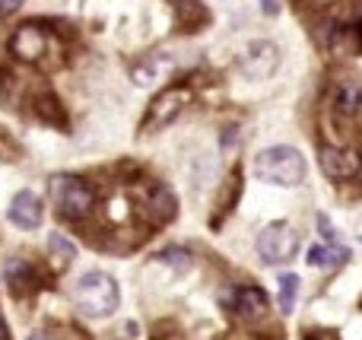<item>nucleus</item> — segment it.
I'll return each mask as SVG.
<instances>
[{
	"instance_id": "obj_19",
	"label": "nucleus",
	"mask_w": 362,
	"mask_h": 340,
	"mask_svg": "<svg viewBox=\"0 0 362 340\" xmlns=\"http://www.w3.org/2000/svg\"><path fill=\"white\" fill-rule=\"evenodd\" d=\"M16 156H19V146L0 131V159H16Z\"/></svg>"
},
{
	"instance_id": "obj_1",
	"label": "nucleus",
	"mask_w": 362,
	"mask_h": 340,
	"mask_svg": "<svg viewBox=\"0 0 362 340\" xmlns=\"http://www.w3.org/2000/svg\"><path fill=\"white\" fill-rule=\"evenodd\" d=\"M118 283L112 274L105 271H89L80 277V283L74 286V305L80 315L86 318H108L118 312Z\"/></svg>"
},
{
	"instance_id": "obj_8",
	"label": "nucleus",
	"mask_w": 362,
	"mask_h": 340,
	"mask_svg": "<svg viewBox=\"0 0 362 340\" xmlns=\"http://www.w3.org/2000/svg\"><path fill=\"white\" fill-rule=\"evenodd\" d=\"M6 216H10V223L16 229H23V233H32V229L42 226L45 207H42V201H38V194H32V191H19V194L10 201V210H6Z\"/></svg>"
},
{
	"instance_id": "obj_17",
	"label": "nucleus",
	"mask_w": 362,
	"mask_h": 340,
	"mask_svg": "<svg viewBox=\"0 0 362 340\" xmlns=\"http://www.w3.org/2000/svg\"><path fill=\"white\" fill-rule=\"evenodd\" d=\"M156 261H165V264H169L172 271L187 274V271H191V264H194V254L187 252V248H165V252L159 254Z\"/></svg>"
},
{
	"instance_id": "obj_15",
	"label": "nucleus",
	"mask_w": 362,
	"mask_h": 340,
	"mask_svg": "<svg viewBox=\"0 0 362 340\" xmlns=\"http://www.w3.org/2000/svg\"><path fill=\"white\" fill-rule=\"evenodd\" d=\"M48 252H51V258H54V267H57V271H61V267H67V261L76 258L74 242H67L61 233H51V235H48Z\"/></svg>"
},
{
	"instance_id": "obj_6",
	"label": "nucleus",
	"mask_w": 362,
	"mask_h": 340,
	"mask_svg": "<svg viewBox=\"0 0 362 340\" xmlns=\"http://www.w3.org/2000/svg\"><path fill=\"white\" fill-rule=\"evenodd\" d=\"M187 99H191V93L187 89H163V93L156 95V99L150 102V115H146L144 121V131H163V127H169L172 121L181 115V108L187 105Z\"/></svg>"
},
{
	"instance_id": "obj_27",
	"label": "nucleus",
	"mask_w": 362,
	"mask_h": 340,
	"mask_svg": "<svg viewBox=\"0 0 362 340\" xmlns=\"http://www.w3.org/2000/svg\"><path fill=\"white\" fill-rule=\"evenodd\" d=\"M29 340H48V337H45V334H32Z\"/></svg>"
},
{
	"instance_id": "obj_7",
	"label": "nucleus",
	"mask_w": 362,
	"mask_h": 340,
	"mask_svg": "<svg viewBox=\"0 0 362 340\" xmlns=\"http://www.w3.org/2000/svg\"><path fill=\"white\" fill-rule=\"evenodd\" d=\"M10 51L19 61H42L48 54V32L38 23H25L23 29H16V35L10 38Z\"/></svg>"
},
{
	"instance_id": "obj_25",
	"label": "nucleus",
	"mask_w": 362,
	"mask_h": 340,
	"mask_svg": "<svg viewBox=\"0 0 362 340\" xmlns=\"http://www.w3.org/2000/svg\"><path fill=\"white\" fill-rule=\"evenodd\" d=\"M0 340H10V328H6L4 318H0Z\"/></svg>"
},
{
	"instance_id": "obj_26",
	"label": "nucleus",
	"mask_w": 362,
	"mask_h": 340,
	"mask_svg": "<svg viewBox=\"0 0 362 340\" xmlns=\"http://www.w3.org/2000/svg\"><path fill=\"white\" fill-rule=\"evenodd\" d=\"M153 334H156V331H153ZM156 340H181V337H178V331H175V334H172V337H163V334H156Z\"/></svg>"
},
{
	"instance_id": "obj_22",
	"label": "nucleus",
	"mask_w": 362,
	"mask_h": 340,
	"mask_svg": "<svg viewBox=\"0 0 362 340\" xmlns=\"http://www.w3.org/2000/svg\"><path fill=\"white\" fill-rule=\"evenodd\" d=\"M302 340H337V334H331V331H308Z\"/></svg>"
},
{
	"instance_id": "obj_2",
	"label": "nucleus",
	"mask_w": 362,
	"mask_h": 340,
	"mask_svg": "<svg viewBox=\"0 0 362 340\" xmlns=\"http://www.w3.org/2000/svg\"><path fill=\"white\" fill-rule=\"evenodd\" d=\"M305 172L308 165L296 146H270V150H261L255 156V175L267 184L293 188V184H299L305 178Z\"/></svg>"
},
{
	"instance_id": "obj_12",
	"label": "nucleus",
	"mask_w": 362,
	"mask_h": 340,
	"mask_svg": "<svg viewBox=\"0 0 362 340\" xmlns=\"http://www.w3.org/2000/svg\"><path fill=\"white\" fill-rule=\"evenodd\" d=\"M146 213H150L153 223H169L178 213V197L165 184H156L150 191V197H146Z\"/></svg>"
},
{
	"instance_id": "obj_5",
	"label": "nucleus",
	"mask_w": 362,
	"mask_h": 340,
	"mask_svg": "<svg viewBox=\"0 0 362 340\" xmlns=\"http://www.w3.org/2000/svg\"><path fill=\"white\" fill-rule=\"evenodd\" d=\"M280 67V48L274 42H251L248 48L238 54V70L248 80H267Z\"/></svg>"
},
{
	"instance_id": "obj_9",
	"label": "nucleus",
	"mask_w": 362,
	"mask_h": 340,
	"mask_svg": "<svg viewBox=\"0 0 362 340\" xmlns=\"http://www.w3.org/2000/svg\"><path fill=\"white\" fill-rule=\"evenodd\" d=\"M359 165L362 163L353 156L350 150H337V146H325V150H321V169H325L327 178H337V182H344V178L356 175Z\"/></svg>"
},
{
	"instance_id": "obj_11",
	"label": "nucleus",
	"mask_w": 362,
	"mask_h": 340,
	"mask_svg": "<svg viewBox=\"0 0 362 340\" xmlns=\"http://www.w3.org/2000/svg\"><path fill=\"white\" fill-rule=\"evenodd\" d=\"M232 305H235V312L245 318V322H261V318L267 315V296H264V290H257V286L238 290V296L232 299Z\"/></svg>"
},
{
	"instance_id": "obj_24",
	"label": "nucleus",
	"mask_w": 362,
	"mask_h": 340,
	"mask_svg": "<svg viewBox=\"0 0 362 340\" xmlns=\"http://www.w3.org/2000/svg\"><path fill=\"white\" fill-rule=\"evenodd\" d=\"M232 143H235V127H232L229 134H223V150H226V146H232Z\"/></svg>"
},
{
	"instance_id": "obj_14",
	"label": "nucleus",
	"mask_w": 362,
	"mask_h": 340,
	"mask_svg": "<svg viewBox=\"0 0 362 340\" xmlns=\"http://www.w3.org/2000/svg\"><path fill=\"white\" fill-rule=\"evenodd\" d=\"M35 112H38V118L48 121V124H57V127L67 124V118H64V108H61V102L54 99V93H38Z\"/></svg>"
},
{
	"instance_id": "obj_18",
	"label": "nucleus",
	"mask_w": 362,
	"mask_h": 340,
	"mask_svg": "<svg viewBox=\"0 0 362 340\" xmlns=\"http://www.w3.org/2000/svg\"><path fill=\"white\" fill-rule=\"evenodd\" d=\"M296 290H299V277H296V274H280V309H283V315L293 312Z\"/></svg>"
},
{
	"instance_id": "obj_13",
	"label": "nucleus",
	"mask_w": 362,
	"mask_h": 340,
	"mask_svg": "<svg viewBox=\"0 0 362 340\" xmlns=\"http://www.w3.org/2000/svg\"><path fill=\"white\" fill-rule=\"evenodd\" d=\"M346 261H350V248H344V245H327V248H312L308 252V264H315V267H344Z\"/></svg>"
},
{
	"instance_id": "obj_3",
	"label": "nucleus",
	"mask_w": 362,
	"mask_h": 340,
	"mask_svg": "<svg viewBox=\"0 0 362 340\" xmlns=\"http://www.w3.org/2000/svg\"><path fill=\"white\" fill-rule=\"evenodd\" d=\"M51 197H54V207L61 210V216H67V220H83L95 207L93 188L83 178H74V175L51 178Z\"/></svg>"
},
{
	"instance_id": "obj_4",
	"label": "nucleus",
	"mask_w": 362,
	"mask_h": 340,
	"mask_svg": "<svg viewBox=\"0 0 362 340\" xmlns=\"http://www.w3.org/2000/svg\"><path fill=\"white\" fill-rule=\"evenodd\" d=\"M299 252V233L289 223H270L261 235H257V254L267 264H286Z\"/></svg>"
},
{
	"instance_id": "obj_23",
	"label": "nucleus",
	"mask_w": 362,
	"mask_h": 340,
	"mask_svg": "<svg viewBox=\"0 0 362 340\" xmlns=\"http://www.w3.org/2000/svg\"><path fill=\"white\" fill-rule=\"evenodd\" d=\"M261 6L267 16H276V13H280V4H276V0H261Z\"/></svg>"
},
{
	"instance_id": "obj_21",
	"label": "nucleus",
	"mask_w": 362,
	"mask_h": 340,
	"mask_svg": "<svg viewBox=\"0 0 362 340\" xmlns=\"http://www.w3.org/2000/svg\"><path fill=\"white\" fill-rule=\"evenodd\" d=\"M23 4L25 0H0V19H6V16H13L16 10H23Z\"/></svg>"
},
{
	"instance_id": "obj_16",
	"label": "nucleus",
	"mask_w": 362,
	"mask_h": 340,
	"mask_svg": "<svg viewBox=\"0 0 362 340\" xmlns=\"http://www.w3.org/2000/svg\"><path fill=\"white\" fill-rule=\"evenodd\" d=\"M359 105H362V86L359 83H344L337 95V112L353 115V112H359Z\"/></svg>"
},
{
	"instance_id": "obj_10",
	"label": "nucleus",
	"mask_w": 362,
	"mask_h": 340,
	"mask_svg": "<svg viewBox=\"0 0 362 340\" xmlns=\"http://www.w3.org/2000/svg\"><path fill=\"white\" fill-rule=\"evenodd\" d=\"M6 274V283L13 286V293L16 296H23V293H35V286L42 283V277H38V271L29 264V261H19V258H10L4 267Z\"/></svg>"
},
{
	"instance_id": "obj_20",
	"label": "nucleus",
	"mask_w": 362,
	"mask_h": 340,
	"mask_svg": "<svg viewBox=\"0 0 362 340\" xmlns=\"http://www.w3.org/2000/svg\"><path fill=\"white\" fill-rule=\"evenodd\" d=\"M318 229H321V235H325L327 239V245H334V242H337V233H334V226H331V220H327L325 213L318 216Z\"/></svg>"
}]
</instances>
